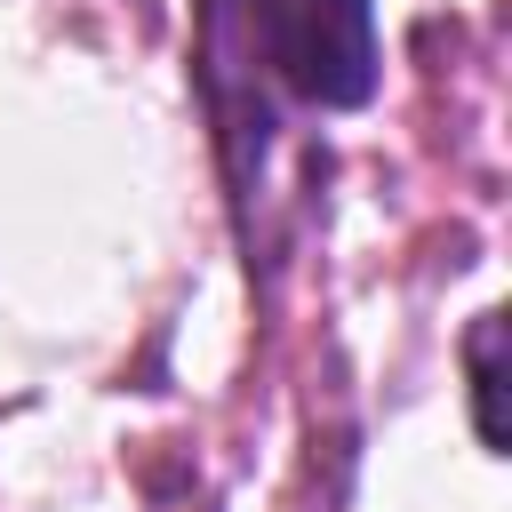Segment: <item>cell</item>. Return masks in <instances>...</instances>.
<instances>
[{
  "label": "cell",
  "instance_id": "obj_1",
  "mask_svg": "<svg viewBox=\"0 0 512 512\" xmlns=\"http://www.w3.org/2000/svg\"><path fill=\"white\" fill-rule=\"evenodd\" d=\"M248 64L304 112H352L376 96V8L368 0H240Z\"/></svg>",
  "mask_w": 512,
  "mask_h": 512
},
{
  "label": "cell",
  "instance_id": "obj_2",
  "mask_svg": "<svg viewBox=\"0 0 512 512\" xmlns=\"http://www.w3.org/2000/svg\"><path fill=\"white\" fill-rule=\"evenodd\" d=\"M504 312H480L472 336H464V368H472V424H480V448H504V416H496V392H504Z\"/></svg>",
  "mask_w": 512,
  "mask_h": 512
}]
</instances>
